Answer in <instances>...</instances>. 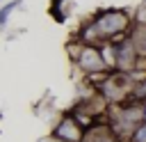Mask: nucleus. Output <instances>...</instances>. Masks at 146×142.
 <instances>
[{
	"mask_svg": "<svg viewBox=\"0 0 146 142\" xmlns=\"http://www.w3.org/2000/svg\"><path fill=\"white\" fill-rule=\"evenodd\" d=\"M0 117H2V115H0Z\"/></svg>",
	"mask_w": 146,
	"mask_h": 142,
	"instance_id": "9b49d317",
	"label": "nucleus"
},
{
	"mask_svg": "<svg viewBox=\"0 0 146 142\" xmlns=\"http://www.w3.org/2000/svg\"><path fill=\"white\" fill-rule=\"evenodd\" d=\"M39 142H64V140H59L57 135H50V137H43V140H39Z\"/></svg>",
	"mask_w": 146,
	"mask_h": 142,
	"instance_id": "6e6552de",
	"label": "nucleus"
},
{
	"mask_svg": "<svg viewBox=\"0 0 146 142\" xmlns=\"http://www.w3.org/2000/svg\"><path fill=\"white\" fill-rule=\"evenodd\" d=\"M82 142H123V140L116 135V131L112 128V124H110V121H105V124L94 121V124L84 131Z\"/></svg>",
	"mask_w": 146,
	"mask_h": 142,
	"instance_id": "39448f33",
	"label": "nucleus"
},
{
	"mask_svg": "<svg viewBox=\"0 0 146 142\" xmlns=\"http://www.w3.org/2000/svg\"><path fill=\"white\" fill-rule=\"evenodd\" d=\"M132 23H135V16L128 9L107 7V9H100L91 18L84 21L78 39L84 44H98V46L107 44V41H116L130 32Z\"/></svg>",
	"mask_w": 146,
	"mask_h": 142,
	"instance_id": "f257e3e1",
	"label": "nucleus"
},
{
	"mask_svg": "<svg viewBox=\"0 0 146 142\" xmlns=\"http://www.w3.org/2000/svg\"><path fill=\"white\" fill-rule=\"evenodd\" d=\"M71 57H73L75 66L89 78H96V76H103L107 71H112L107 66V60H105L103 48L98 44H84V41L78 39V44L71 46Z\"/></svg>",
	"mask_w": 146,
	"mask_h": 142,
	"instance_id": "f03ea898",
	"label": "nucleus"
},
{
	"mask_svg": "<svg viewBox=\"0 0 146 142\" xmlns=\"http://www.w3.org/2000/svg\"><path fill=\"white\" fill-rule=\"evenodd\" d=\"M21 5H23V0H11V2H7V5H0V32L7 27V21H9L11 11H14L16 7H21Z\"/></svg>",
	"mask_w": 146,
	"mask_h": 142,
	"instance_id": "423d86ee",
	"label": "nucleus"
},
{
	"mask_svg": "<svg viewBox=\"0 0 146 142\" xmlns=\"http://www.w3.org/2000/svg\"><path fill=\"white\" fill-rule=\"evenodd\" d=\"M130 142H146V121H141V124H139V126L132 131Z\"/></svg>",
	"mask_w": 146,
	"mask_h": 142,
	"instance_id": "0eeeda50",
	"label": "nucleus"
},
{
	"mask_svg": "<svg viewBox=\"0 0 146 142\" xmlns=\"http://www.w3.org/2000/svg\"><path fill=\"white\" fill-rule=\"evenodd\" d=\"M84 131H87V128L80 124V119H78L75 115H66V117H62L59 124L55 126L52 135H57V137L64 140V142H82Z\"/></svg>",
	"mask_w": 146,
	"mask_h": 142,
	"instance_id": "20e7f679",
	"label": "nucleus"
},
{
	"mask_svg": "<svg viewBox=\"0 0 146 142\" xmlns=\"http://www.w3.org/2000/svg\"><path fill=\"white\" fill-rule=\"evenodd\" d=\"M0 5H2V0H0Z\"/></svg>",
	"mask_w": 146,
	"mask_h": 142,
	"instance_id": "9d476101",
	"label": "nucleus"
},
{
	"mask_svg": "<svg viewBox=\"0 0 146 142\" xmlns=\"http://www.w3.org/2000/svg\"><path fill=\"white\" fill-rule=\"evenodd\" d=\"M112 48H114V66L112 71H121V73H132L137 69V62H139V53L130 39V34L112 41Z\"/></svg>",
	"mask_w": 146,
	"mask_h": 142,
	"instance_id": "7ed1b4c3",
	"label": "nucleus"
},
{
	"mask_svg": "<svg viewBox=\"0 0 146 142\" xmlns=\"http://www.w3.org/2000/svg\"><path fill=\"white\" fill-rule=\"evenodd\" d=\"M144 121H146V101H144Z\"/></svg>",
	"mask_w": 146,
	"mask_h": 142,
	"instance_id": "1a4fd4ad",
	"label": "nucleus"
}]
</instances>
